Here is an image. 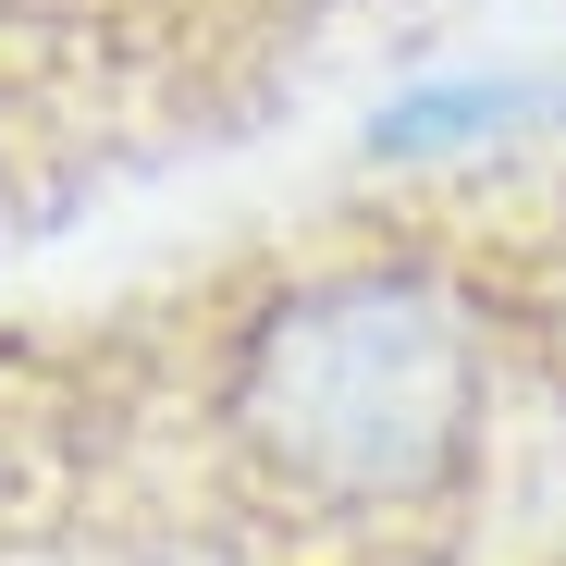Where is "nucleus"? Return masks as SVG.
I'll list each match as a JSON object with an SVG mask.
<instances>
[{"label":"nucleus","instance_id":"1","mask_svg":"<svg viewBox=\"0 0 566 566\" xmlns=\"http://www.w3.org/2000/svg\"><path fill=\"white\" fill-rule=\"evenodd\" d=\"M566 369V259L493 198H345L50 345L62 468L160 493L247 566L468 542Z\"/></svg>","mask_w":566,"mask_h":566},{"label":"nucleus","instance_id":"2","mask_svg":"<svg viewBox=\"0 0 566 566\" xmlns=\"http://www.w3.org/2000/svg\"><path fill=\"white\" fill-rule=\"evenodd\" d=\"M172 74L185 62L136 0H0V234L112 172V136L160 112Z\"/></svg>","mask_w":566,"mask_h":566},{"label":"nucleus","instance_id":"3","mask_svg":"<svg viewBox=\"0 0 566 566\" xmlns=\"http://www.w3.org/2000/svg\"><path fill=\"white\" fill-rule=\"evenodd\" d=\"M50 505H74L62 468V407H50V345L0 357V530H38Z\"/></svg>","mask_w":566,"mask_h":566}]
</instances>
